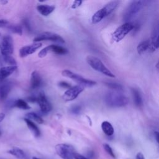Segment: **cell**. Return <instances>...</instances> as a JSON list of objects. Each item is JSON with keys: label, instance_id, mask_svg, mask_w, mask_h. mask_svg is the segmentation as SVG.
I'll list each match as a JSON object with an SVG mask.
<instances>
[{"label": "cell", "instance_id": "6da1fadb", "mask_svg": "<svg viewBox=\"0 0 159 159\" xmlns=\"http://www.w3.org/2000/svg\"><path fill=\"white\" fill-rule=\"evenodd\" d=\"M106 104L111 107H120L127 105L129 99L120 91H112L107 93L104 96Z\"/></svg>", "mask_w": 159, "mask_h": 159}, {"label": "cell", "instance_id": "7a4b0ae2", "mask_svg": "<svg viewBox=\"0 0 159 159\" xmlns=\"http://www.w3.org/2000/svg\"><path fill=\"white\" fill-rule=\"evenodd\" d=\"M88 64L94 70L111 78H115V75L104 65L101 60L96 57L88 55L86 57Z\"/></svg>", "mask_w": 159, "mask_h": 159}, {"label": "cell", "instance_id": "3957f363", "mask_svg": "<svg viewBox=\"0 0 159 159\" xmlns=\"http://www.w3.org/2000/svg\"><path fill=\"white\" fill-rule=\"evenodd\" d=\"M144 4L145 1H133L130 2L124 13L123 20L125 22H130L140 11Z\"/></svg>", "mask_w": 159, "mask_h": 159}, {"label": "cell", "instance_id": "277c9868", "mask_svg": "<svg viewBox=\"0 0 159 159\" xmlns=\"http://www.w3.org/2000/svg\"><path fill=\"white\" fill-rule=\"evenodd\" d=\"M61 75H62V76H63L65 77H66V78L73 80V81H75V82L78 83L79 85H80L83 87H92L96 84V81L91 80L85 78L81 76V75L76 74L70 70H64L61 72Z\"/></svg>", "mask_w": 159, "mask_h": 159}, {"label": "cell", "instance_id": "5b68a950", "mask_svg": "<svg viewBox=\"0 0 159 159\" xmlns=\"http://www.w3.org/2000/svg\"><path fill=\"white\" fill-rule=\"evenodd\" d=\"M134 24L131 22H125L118 27L112 34L114 41L119 42L122 40L130 31L134 29Z\"/></svg>", "mask_w": 159, "mask_h": 159}, {"label": "cell", "instance_id": "8992f818", "mask_svg": "<svg viewBox=\"0 0 159 159\" xmlns=\"http://www.w3.org/2000/svg\"><path fill=\"white\" fill-rule=\"evenodd\" d=\"M57 154L62 159H73L75 153L74 147L67 143H58L55 145Z\"/></svg>", "mask_w": 159, "mask_h": 159}, {"label": "cell", "instance_id": "52a82bcc", "mask_svg": "<svg viewBox=\"0 0 159 159\" xmlns=\"http://www.w3.org/2000/svg\"><path fill=\"white\" fill-rule=\"evenodd\" d=\"M43 40H50L61 43H64L65 42L63 38L60 35L50 32H43L34 39V42H40V41Z\"/></svg>", "mask_w": 159, "mask_h": 159}, {"label": "cell", "instance_id": "ba28073f", "mask_svg": "<svg viewBox=\"0 0 159 159\" xmlns=\"http://www.w3.org/2000/svg\"><path fill=\"white\" fill-rule=\"evenodd\" d=\"M1 53L2 56L11 55L14 52L13 39L10 35H4L0 43Z\"/></svg>", "mask_w": 159, "mask_h": 159}, {"label": "cell", "instance_id": "9c48e42d", "mask_svg": "<svg viewBox=\"0 0 159 159\" xmlns=\"http://www.w3.org/2000/svg\"><path fill=\"white\" fill-rule=\"evenodd\" d=\"M84 90V87L80 85H76L68 88L63 94V99L65 101H71L75 99Z\"/></svg>", "mask_w": 159, "mask_h": 159}, {"label": "cell", "instance_id": "30bf717a", "mask_svg": "<svg viewBox=\"0 0 159 159\" xmlns=\"http://www.w3.org/2000/svg\"><path fill=\"white\" fill-rule=\"evenodd\" d=\"M36 102L38 103L40 110L43 113H48L52 109V106L43 92L39 93L37 97Z\"/></svg>", "mask_w": 159, "mask_h": 159}, {"label": "cell", "instance_id": "8fae6325", "mask_svg": "<svg viewBox=\"0 0 159 159\" xmlns=\"http://www.w3.org/2000/svg\"><path fill=\"white\" fill-rule=\"evenodd\" d=\"M42 44L41 42H34L30 45H25L22 47L19 50V56L21 58L25 57L29 55L34 53L37 50L42 47Z\"/></svg>", "mask_w": 159, "mask_h": 159}, {"label": "cell", "instance_id": "7c38bea8", "mask_svg": "<svg viewBox=\"0 0 159 159\" xmlns=\"http://www.w3.org/2000/svg\"><path fill=\"white\" fill-rule=\"evenodd\" d=\"M150 43V52H153L158 47V25L156 24L153 29L152 30V35L150 39H149Z\"/></svg>", "mask_w": 159, "mask_h": 159}, {"label": "cell", "instance_id": "4fadbf2b", "mask_svg": "<svg viewBox=\"0 0 159 159\" xmlns=\"http://www.w3.org/2000/svg\"><path fill=\"white\" fill-rule=\"evenodd\" d=\"M12 88V84L7 81L0 83V101H4L8 96Z\"/></svg>", "mask_w": 159, "mask_h": 159}, {"label": "cell", "instance_id": "5bb4252c", "mask_svg": "<svg viewBox=\"0 0 159 159\" xmlns=\"http://www.w3.org/2000/svg\"><path fill=\"white\" fill-rule=\"evenodd\" d=\"M17 68L16 65H8L0 68V83L12 75Z\"/></svg>", "mask_w": 159, "mask_h": 159}, {"label": "cell", "instance_id": "9a60e30c", "mask_svg": "<svg viewBox=\"0 0 159 159\" xmlns=\"http://www.w3.org/2000/svg\"><path fill=\"white\" fill-rule=\"evenodd\" d=\"M42 84V79L39 73L34 71L31 74L30 78V88L33 89L39 88Z\"/></svg>", "mask_w": 159, "mask_h": 159}, {"label": "cell", "instance_id": "2e32d148", "mask_svg": "<svg viewBox=\"0 0 159 159\" xmlns=\"http://www.w3.org/2000/svg\"><path fill=\"white\" fill-rule=\"evenodd\" d=\"M107 16H108V14L106 12V10L103 7L102 8H101L99 10H98V11H96L94 14V15L92 16V19H91L92 23L94 24L99 23Z\"/></svg>", "mask_w": 159, "mask_h": 159}, {"label": "cell", "instance_id": "e0dca14e", "mask_svg": "<svg viewBox=\"0 0 159 159\" xmlns=\"http://www.w3.org/2000/svg\"><path fill=\"white\" fill-rule=\"evenodd\" d=\"M55 9L53 6H50L47 4H40L37 6V10L38 12L43 16H48Z\"/></svg>", "mask_w": 159, "mask_h": 159}, {"label": "cell", "instance_id": "ac0fdd59", "mask_svg": "<svg viewBox=\"0 0 159 159\" xmlns=\"http://www.w3.org/2000/svg\"><path fill=\"white\" fill-rule=\"evenodd\" d=\"M137 53L140 55H142L146 52H150V43L149 39L142 41L140 43H139L137 47Z\"/></svg>", "mask_w": 159, "mask_h": 159}, {"label": "cell", "instance_id": "d6986e66", "mask_svg": "<svg viewBox=\"0 0 159 159\" xmlns=\"http://www.w3.org/2000/svg\"><path fill=\"white\" fill-rule=\"evenodd\" d=\"M24 121L29 129L32 132L34 135L36 137H39L40 135V131L39 127L35 124V123L27 118H25Z\"/></svg>", "mask_w": 159, "mask_h": 159}, {"label": "cell", "instance_id": "ffe728a7", "mask_svg": "<svg viewBox=\"0 0 159 159\" xmlns=\"http://www.w3.org/2000/svg\"><path fill=\"white\" fill-rule=\"evenodd\" d=\"M131 91L135 105L139 107H141L143 104V101L139 91L136 88H132Z\"/></svg>", "mask_w": 159, "mask_h": 159}, {"label": "cell", "instance_id": "44dd1931", "mask_svg": "<svg viewBox=\"0 0 159 159\" xmlns=\"http://www.w3.org/2000/svg\"><path fill=\"white\" fill-rule=\"evenodd\" d=\"M101 129L103 132L107 136H112L114 134V128L112 124L108 121H104L102 122Z\"/></svg>", "mask_w": 159, "mask_h": 159}, {"label": "cell", "instance_id": "7402d4cb", "mask_svg": "<svg viewBox=\"0 0 159 159\" xmlns=\"http://www.w3.org/2000/svg\"><path fill=\"white\" fill-rule=\"evenodd\" d=\"M7 153L14 156L17 159H25V155L22 150L18 147H13L7 151Z\"/></svg>", "mask_w": 159, "mask_h": 159}, {"label": "cell", "instance_id": "603a6c76", "mask_svg": "<svg viewBox=\"0 0 159 159\" xmlns=\"http://www.w3.org/2000/svg\"><path fill=\"white\" fill-rule=\"evenodd\" d=\"M50 52H52L57 55H65L68 53V50L61 46L57 45H49Z\"/></svg>", "mask_w": 159, "mask_h": 159}, {"label": "cell", "instance_id": "cb8c5ba5", "mask_svg": "<svg viewBox=\"0 0 159 159\" xmlns=\"http://www.w3.org/2000/svg\"><path fill=\"white\" fill-rule=\"evenodd\" d=\"M13 106L16 107H17L19 109H23V110H27L30 108V107L29 106L27 102L21 99L16 100L13 103Z\"/></svg>", "mask_w": 159, "mask_h": 159}, {"label": "cell", "instance_id": "d4e9b609", "mask_svg": "<svg viewBox=\"0 0 159 159\" xmlns=\"http://www.w3.org/2000/svg\"><path fill=\"white\" fill-rule=\"evenodd\" d=\"M25 116L27 119H29L30 120H33L40 124H43L44 122L43 119L40 116H39L38 114H37L35 112H29V113L26 114Z\"/></svg>", "mask_w": 159, "mask_h": 159}, {"label": "cell", "instance_id": "484cf974", "mask_svg": "<svg viewBox=\"0 0 159 159\" xmlns=\"http://www.w3.org/2000/svg\"><path fill=\"white\" fill-rule=\"evenodd\" d=\"M12 32L21 35L22 34V28L20 25L17 24H9L7 27Z\"/></svg>", "mask_w": 159, "mask_h": 159}, {"label": "cell", "instance_id": "4316f807", "mask_svg": "<svg viewBox=\"0 0 159 159\" xmlns=\"http://www.w3.org/2000/svg\"><path fill=\"white\" fill-rule=\"evenodd\" d=\"M105 84L107 87H109V88H111L114 91H121L123 89V87L122 86V85H120V84L116 83L106 82V83H105Z\"/></svg>", "mask_w": 159, "mask_h": 159}, {"label": "cell", "instance_id": "83f0119b", "mask_svg": "<svg viewBox=\"0 0 159 159\" xmlns=\"http://www.w3.org/2000/svg\"><path fill=\"white\" fill-rule=\"evenodd\" d=\"M2 58L4 61L9 65H16V61L11 55L2 56Z\"/></svg>", "mask_w": 159, "mask_h": 159}, {"label": "cell", "instance_id": "f1b7e54d", "mask_svg": "<svg viewBox=\"0 0 159 159\" xmlns=\"http://www.w3.org/2000/svg\"><path fill=\"white\" fill-rule=\"evenodd\" d=\"M103 148H104V149L105 150V151L106 152V153H107L108 155H109L111 157H112V158H115V157H115V154H114V152H113L112 148L111 147V146H110L109 144H107V143H104V144H103Z\"/></svg>", "mask_w": 159, "mask_h": 159}, {"label": "cell", "instance_id": "f546056e", "mask_svg": "<svg viewBox=\"0 0 159 159\" xmlns=\"http://www.w3.org/2000/svg\"><path fill=\"white\" fill-rule=\"evenodd\" d=\"M50 52V48H49V46H47L45 48H43L42 50H41L39 54H38V57H40V58H43L45 57L47 53Z\"/></svg>", "mask_w": 159, "mask_h": 159}, {"label": "cell", "instance_id": "4dcf8cb0", "mask_svg": "<svg viewBox=\"0 0 159 159\" xmlns=\"http://www.w3.org/2000/svg\"><path fill=\"white\" fill-rule=\"evenodd\" d=\"M81 111V106H74L70 109V112L73 114H78Z\"/></svg>", "mask_w": 159, "mask_h": 159}, {"label": "cell", "instance_id": "1f68e13d", "mask_svg": "<svg viewBox=\"0 0 159 159\" xmlns=\"http://www.w3.org/2000/svg\"><path fill=\"white\" fill-rule=\"evenodd\" d=\"M9 22L6 19H0V28H4L7 27L9 25Z\"/></svg>", "mask_w": 159, "mask_h": 159}, {"label": "cell", "instance_id": "d6a6232c", "mask_svg": "<svg viewBox=\"0 0 159 159\" xmlns=\"http://www.w3.org/2000/svg\"><path fill=\"white\" fill-rule=\"evenodd\" d=\"M58 85L61 87V88H71V85L68 83L66 81H60L59 83H58Z\"/></svg>", "mask_w": 159, "mask_h": 159}, {"label": "cell", "instance_id": "836d02e7", "mask_svg": "<svg viewBox=\"0 0 159 159\" xmlns=\"http://www.w3.org/2000/svg\"><path fill=\"white\" fill-rule=\"evenodd\" d=\"M83 1H73L72 5H71V8L72 9H76L80 6V5L82 4Z\"/></svg>", "mask_w": 159, "mask_h": 159}, {"label": "cell", "instance_id": "e575fe53", "mask_svg": "<svg viewBox=\"0 0 159 159\" xmlns=\"http://www.w3.org/2000/svg\"><path fill=\"white\" fill-rule=\"evenodd\" d=\"M73 159H89V158H86V157H84L80 153L75 152L73 155Z\"/></svg>", "mask_w": 159, "mask_h": 159}, {"label": "cell", "instance_id": "d590c367", "mask_svg": "<svg viewBox=\"0 0 159 159\" xmlns=\"http://www.w3.org/2000/svg\"><path fill=\"white\" fill-rule=\"evenodd\" d=\"M23 24H24V25H25V28H26L29 31L31 30L30 25L29 22V20H28L27 19H24V21H23Z\"/></svg>", "mask_w": 159, "mask_h": 159}, {"label": "cell", "instance_id": "8d00e7d4", "mask_svg": "<svg viewBox=\"0 0 159 159\" xmlns=\"http://www.w3.org/2000/svg\"><path fill=\"white\" fill-rule=\"evenodd\" d=\"M135 159H145L143 155L141 152H138L136 155Z\"/></svg>", "mask_w": 159, "mask_h": 159}, {"label": "cell", "instance_id": "74e56055", "mask_svg": "<svg viewBox=\"0 0 159 159\" xmlns=\"http://www.w3.org/2000/svg\"><path fill=\"white\" fill-rule=\"evenodd\" d=\"M154 137L155 138V140L157 141V143H158V137H159V134H158V132L157 131H155L154 132Z\"/></svg>", "mask_w": 159, "mask_h": 159}, {"label": "cell", "instance_id": "f35d334b", "mask_svg": "<svg viewBox=\"0 0 159 159\" xmlns=\"http://www.w3.org/2000/svg\"><path fill=\"white\" fill-rule=\"evenodd\" d=\"M5 117V114L4 113H0V122H2Z\"/></svg>", "mask_w": 159, "mask_h": 159}, {"label": "cell", "instance_id": "ab89813d", "mask_svg": "<svg viewBox=\"0 0 159 159\" xmlns=\"http://www.w3.org/2000/svg\"><path fill=\"white\" fill-rule=\"evenodd\" d=\"M1 3H2V4H6V3H7V1H1Z\"/></svg>", "mask_w": 159, "mask_h": 159}, {"label": "cell", "instance_id": "60d3db41", "mask_svg": "<svg viewBox=\"0 0 159 159\" xmlns=\"http://www.w3.org/2000/svg\"><path fill=\"white\" fill-rule=\"evenodd\" d=\"M32 159H41V158H37V157H33Z\"/></svg>", "mask_w": 159, "mask_h": 159}, {"label": "cell", "instance_id": "b9f144b4", "mask_svg": "<svg viewBox=\"0 0 159 159\" xmlns=\"http://www.w3.org/2000/svg\"><path fill=\"white\" fill-rule=\"evenodd\" d=\"M1 130H0V136H1Z\"/></svg>", "mask_w": 159, "mask_h": 159}, {"label": "cell", "instance_id": "7bdbcfd3", "mask_svg": "<svg viewBox=\"0 0 159 159\" xmlns=\"http://www.w3.org/2000/svg\"><path fill=\"white\" fill-rule=\"evenodd\" d=\"M0 35H1V34H0Z\"/></svg>", "mask_w": 159, "mask_h": 159}]
</instances>
